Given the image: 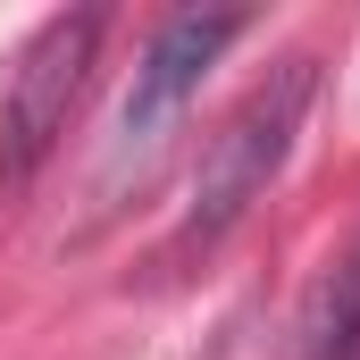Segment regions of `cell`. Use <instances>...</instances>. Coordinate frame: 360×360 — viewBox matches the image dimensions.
I'll list each match as a JSON object with an SVG mask.
<instances>
[{"label": "cell", "instance_id": "cell-4", "mask_svg": "<svg viewBox=\"0 0 360 360\" xmlns=\"http://www.w3.org/2000/svg\"><path fill=\"white\" fill-rule=\"evenodd\" d=\"M352 344H360V243H352V260L319 285V302L302 319V360H335Z\"/></svg>", "mask_w": 360, "mask_h": 360}, {"label": "cell", "instance_id": "cell-1", "mask_svg": "<svg viewBox=\"0 0 360 360\" xmlns=\"http://www.w3.org/2000/svg\"><path fill=\"white\" fill-rule=\"evenodd\" d=\"M310 92H319V59H302V51H293V59H276L269 76L226 109V126H218V134H210V151H201L193 201H184L176 235H168V269L210 260V252L243 226V210L269 193V176L285 168V151H293V134H302Z\"/></svg>", "mask_w": 360, "mask_h": 360}, {"label": "cell", "instance_id": "cell-2", "mask_svg": "<svg viewBox=\"0 0 360 360\" xmlns=\"http://www.w3.org/2000/svg\"><path fill=\"white\" fill-rule=\"evenodd\" d=\"M101 8H68L51 17L25 51H17V76H8V109H0V184H25L51 143L68 134V109L92 76V51H101Z\"/></svg>", "mask_w": 360, "mask_h": 360}, {"label": "cell", "instance_id": "cell-3", "mask_svg": "<svg viewBox=\"0 0 360 360\" xmlns=\"http://www.w3.org/2000/svg\"><path fill=\"white\" fill-rule=\"evenodd\" d=\"M243 25H252L243 8H184V17H168V25L151 34L143 68H134L126 109H117V151H143V143H160V126H168L184 101L201 92V76L218 68V51H226Z\"/></svg>", "mask_w": 360, "mask_h": 360}]
</instances>
